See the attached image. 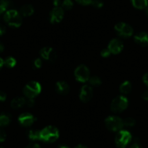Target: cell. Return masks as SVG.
Here are the masks:
<instances>
[{
	"label": "cell",
	"mask_w": 148,
	"mask_h": 148,
	"mask_svg": "<svg viewBox=\"0 0 148 148\" xmlns=\"http://www.w3.org/2000/svg\"><path fill=\"white\" fill-rule=\"evenodd\" d=\"M0 148H4V147H0Z\"/></svg>",
	"instance_id": "obj_45"
},
{
	"label": "cell",
	"mask_w": 148,
	"mask_h": 148,
	"mask_svg": "<svg viewBox=\"0 0 148 148\" xmlns=\"http://www.w3.org/2000/svg\"><path fill=\"white\" fill-rule=\"evenodd\" d=\"M4 21L11 27L18 28L22 24V15L15 10H9L5 12Z\"/></svg>",
	"instance_id": "obj_1"
},
{
	"label": "cell",
	"mask_w": 148,
	"mask_h": 148,
	"mask_svg": "<svg viewBox=\"0 0 148 148\" xmlns=\"http://www.w3.org/2000/svg\"><path fill=\"white\" fill-rule=\"evenodd\" d=\"M3 65H5V63H4V60L2 58H0V69L3 67Z\"/></svg>",
	"instance_id": "obj_40"
},
{
	"label": "cell",
	"mask_w": 148,
	"mask_h": 148,
	"mask_svg": "<svg viewBox=\"0 0 148 148\" xmlns=\"http://www.w3.org/2000/svg\"><path fill=\"white\" fill-rule=\"evenodd\" d=\"M134 42L142 47L148 46V34L147 32H140L134 37Z\"/></svg>",
	"instance_id": "obj_14"
},
{
	"label": "cell",
	"mask_w": 148,
	"mask_h": 148,
	"mask_svg": "<svg viewBox=\"0 0 148 148\" xmlns=\"http://www.w3.org/2000/svg\"><path fill=\"white\" fill-rule=\"evenodd\" d=\"M76 2L80 5L85 6V5H89L92 4V0H76Z\"/></svg>",
	"instance_id": "obj_30"
},
{
	"label": "cell",
	"mask_w": 148,
	"mask_h": 148,
	"mask_svg": "<svg viewBox=\"0 0 148 148\" xmlns=\"http://www.w3.org/2000/svg\"><path fill=\"white\" fill-rule=\"evenodd\" d=\"M145 14H146L147 16L148 17V6L145 9Z\"/></svg>",
	"instance_id": "obj_44"
},
{
	"label": "cell",
	"mask_w": 148,
	"mask_h": 148,
	"mask_svg": "<svg viewBox=\"0 0 148 148\" xmlns=\"http://www.w3.org/2000/svg\"><path fill=\"white\" fill-rule=\"evenodd\" d=\"M128 105H129V100L127 98L123 95H121L113 99L111 102L110 108L113 112L121 113L127 108Z\"/></svg>",
	"instance_id": "obj_6"
},
{
	"label": "cell",
	"mask_w": 148,
	"mask_h": 148,
	"mask_svg": "<svg viewBox=\"0 0 148 148\" xmlns=\"http://www.w3.org/2000/svg\"><path fill=\"white\" fill-rule=\"evenodd\" d=\"M136 123L134 119L133 118H127L125 120H123V125L126 127H132Z\"/></svg>",
	"instance_id": "obj_26"
},
{
	"label": "cell",
	"mask_w": 148,
	"mask_h": 148,
	"mask_svg": "<svg viewBox=\"0 0 148 148\" xmlns=\"http://www.w3.org/2000/svg\"><path fill=\"white\" fill-rule=\"evenodd\" d=\"M34 8L31 5H24L21 8V15L24 17L31 16L34 14Z\"/></svg>",
	"instance_id": "obj_17"
},
{
	"label": "cell",
	"mask_w": 148,
	"mask_h": 148,
	"mask_svg": "<svg viewBox=\"0 0 148 148\" xmlns=\"http://www.w3.org/2000/svg\"><path fill=\"white\" fill-rule=\"evenodd\" d=\"M142 99H145V100L148 101V90H146L142 95Z\"/></svg>",
	"instance_id": "obj_37"
},
{
	"label": "cell",
	"mask_w": 148,
	"mask_h": 148,
	"mask_svg": "<svg viewBox=\"0 0 148 148\" xmlns=\"http://www.w3.org/2000/svg\"><path fill=\"white\" fill-rule=\"evenodd\" d=\"M129 148H142V146H141L140 144L138 142V141L136 140L132 145H131V147Z\"/></svg>",
	"instance_id": "obj_34"
},
{
	"label": "cell",
	"mask_w": 148,
	"mask_h": 148,
	"mask_svg": "<svg viewBox=\"0 0 148 148\" xmlns=\"http://www.w3.org/2000/svg\"><path fill=\"white\" fill-rule=\"evenodd\" d=\"M9 5L10 2L8 0H0V15L6 12Z\"/></svg>",
	"instance_id": "obj_23"
},
{
	"label": "cell",
	"mask_w": 148,
	"mask_h": 148,
	"mask_svg": "<svg viewBox=\"0 0 148 148\" xmlns=\"http://www.w3.org/2000/svg\"><path fill=\"white\" fill-rule=\"evenodd\" d=\"M74 76L76 80L79 82H86L90 78V72L87 66L84 65H79L74 71Z\"/></svg>",
	"instance_id": "obj_7"
},
{
	"label": "cell",
	"mask_w": 148,
	"mask_h": 148,
	"mask_svg": "<svg viewBox=\"0 0 148 148\" xmlns=\"http://www.w3.org/2000/svg\"><path fill=\"white\" fill-rule=\"evenodd\" d=\"M6 30H5V28L2 25L0 24V36H2L5 33Z\"/></svg>",
	"instance_id": "obj_39"
},
{
	"label": "cell",
	"mask_w": 148,
	"mask_h": 148,
	"mask_svg": "<svg viewBox=\"0 0 148 148\" xmlns=\"http://www.w3.org/2000/svg\"><path fill=\"white\" fill-rule=\"evenodd\" d=\"M115 30L119 36L123 38H129L133 35L134 30L130 25L125 23H118L115 25Z\"/></svg>",
	"instance_id": "obj_8"
},
{
	"label": "cell",
	"mask_w": 148,
	"mask_h": 148,
	"mask_svg": "<svg viewBox=\"0 0 148 148\" xmlns=\"http://www.w3.org/2000/svg\"><path fill=\"white\" fill-rule=\"evenodd\" d=\"M93 95V89L89 85H84L79 94V98L84 102H87L92 99Z\"/></svg>",
	"instance_id": "obj_12"
},
{
	"label": "cell",
	"mask_w": 148,
	"mask_h": 148,
	"mask_svg": "<svg viewBox=\"0 0 148 148\" xmlns=\"http://www.w3.org/2000/svg\"><path fill=\"white\" fill-rule=\"evenodd\" d=\"M11 121L10 115L7 113H2L0 114V126H6L9 125Z\"/></svg>",
	"instance_id": "obj_20"
},
{
	"label": "cell",
	"mask_w": 148,
	"mask_h": 148,
	"mask_svg": "<svg viewBox=\"0 0 148 148\" xmlns=\"http://www.w3.org/2000/svg\"><path fill=\"white\" fill-rule=\"evenodd\" d=\"M34 65L36 68H40L42 66V60L40 58H36L34 60Z\"/></svg>",
	"instance_id": "obj_28"
},
{
	"label": "cell",
	"mask_w": 148,
	"mask_h": 148,
	"mask_svg": "<svg viewBox=\"0 0 148 148\" xmlns=\"http://www.w3.org/2000/svg\"><path fill=\"white\" fill-rule=\"evenodd\" d=\"M4 49H5V47H4V45H2V44L1 43V42H0V53L3 52Z\"/></svg>",
	"instance_id": "obj_41"
},
{
	"label": "cell",
	"mask_w": 148,
	"mask_h": 148,
	"mask_svg": "<svg viewBox=\"0 0 148 148\" xmlns=\"http://www.w3.org/2000/svg\"><path fill=\"white\" fill-rule=\"evenodd\" d=\"M55 90L58 94L60 95H67L70 91V86L65 82H57L55 84Z\"/></svg>",
	"instance_id": "obj_15"
},
{
	"label": "cell",
	"mask_w": 148,
	"mask_h": 148,
	"mask_svg": "<svg viewBox=\"0 0 148 148\" xmlns=\"http://www.w3.org/2000/svg\"><path fill=\"white\" fill-rule=\"evenodd\" d=\"M28 136L31 140H40V131L30 130L28 132Z\"/></svg>",
	"instance_id": "obj_21"
},
{
	"label": "cell",
	"mask_w": 148,
	"mask_h": 148,
	"mask_svg": "<svg viewBox=\"0 0 148 148\" xmlns=\"http://www.w3.org/2000/svg\"><path fill=\"white\" fill-rule=\"evenodd\" d=\"M120 92H121L123 95H127V94L130 93V92L132 91V84H131L130 82L129 81H125L124 82L121 84L120 86Z\"/></svg>",
	"instance_id": "obj_19"
},
{
	"label": "cell",
	"mask_w": 148,
	"mask_h": 148,
	"mask_svg": "<svg viewBox=\"0 0 148 148\" xmlns=\"http://www.w3.org/2000/svg\"><path fill=\"white\" fill-rule=\"evenodd\" d=\"M39 53H40V55L43 59L49 61V62H52V63L56 61L57 58H58L56 52L52 47H43L40 50Z\"/></svg>",
	"instance_id": "obj_9"
},
{
	"label": "cell",
	"mask_w": 148,
	"mask_h": 148,
	"mask_svg": "<svg viewBox=\"0 0 148 148\" xmlns=\"http://www.w3.org/2000/svg\"><path fill=\"white\" fill-rule=\"evenodd\" d=\"M61 1L60 0H53V5L55 6V8H58L60 7V5H61Z\"/></svg>",
	"instance_id": "obj_38"
},
{
	"label": "cell",
	"mask_w": 148,
	"mask_h": 148,
	"mask_svg": "<svg viewBox=\"0 0 148 148\" xmlns=\"http://www.w3.org/2000/svg\"><path fill=\"white\" fill-rule=\"evenodd\" d=\"M57 148H70V147L68 146H66V145H59Z\"/></svg>",
	"instance_id": "obj_43"
},
{
	"label": "cell",
	"mask_w": 148,
	"mask_h": 148,
	"mask_svg": "<svg viewBox=\"0 0 148 148\" xmlns=\"http://www.w3.org/2000/svg\"><path fill=\"white\" fill-rule=\"evenodd\" d=\"M64 17V10L60 7L54 8L49 14V21L52 23L61 22Z\"/></svg>",
	"instance_id": "obj_10"
},
{
	"label": "cell",
	"mask_w": 148,
	"mask_h": 148,
	"mask_svg": "<svg viewBox=\"0 0 148 148\" xmlns=\"http://www.w3.org/2000/svg\"><path fill=\"white\" fill-rule=\"evenodd\" d=\"M7 99V94L3 91H0V101H5Z\"/></svg>",
	"instance_id": "obj_33"
},
{
	"label": "cell",
	"mask_w": 148,
	"mask_h": 148,
	"mask_svg": "<svg viewBox=\"0 0 148 148\" xmlns=\"http://www.w3.org/2000/svg\"><path fill=\"white\" fill-rule=\"evenodd\" d=\"M89 82L91 85L95 86H99L102 84L101 79L98 76H92V77H90L89 79Z\"/></svg>",
	"instance_id": "obj_25"
},
{
	"label": "cell",
	"mask_w": 148,
	"mask_h": 148,
	"mask_svg": "<svg viewBox=\"0 0 148 148\" xmlns=\"http://www.w3.org/2000/svg\"><path fill=\"white\" fill-rule=\"evenodd\" d=\"M61 5H62V8L63 10H70L72 9L73 6V2L72 0H63Z\"/></svg>",
	"instance_id": "obj_24"
},
{
	"label": "cell",
	"mask_w": 148,
	"mask_h": 148,
	"mask_svg": "<svg viewBox=\"0 0 148 148\" xmlns=\"http://www.w3.org/2000/svg\"><path fill=\"white\" fill-rule=\"evenodd\" d=\"M59 136V131L53 126H48L40 131V140L45 142H55Z\"/></svg>",
	"instance_id": "obj_2"
},
{
	"label": "cell",
	"mask_w": 148,
	"mask_h": 148,
	"mask_svg": "<svg viewBox=\"0 0 148 148\" xmlns=\"http://www.w3.org/2000/svg\"><path fill=\"white\" fill-rule=\"evenodd\" d=\"M4 63H5V66L8 68H13L16 65V60L13 57H8L4 60Z\"/></svg>",
	"instance_id": "obj_22"
},
{
	"label": "cell",
	"mask_w": 148,
	"mask_h": 148,
	"mask_svg": "<svg viewBox=\"0 0 148 148\" xmlns=\"http://www.w3.org/2000/svg\"><path fill=\"white\" fill-rule=\"evenodd\" d=\"M34 104H35V101H34V98H28L25 105H28V107H33L34 105Z\"/></svg>",
	"instance_id": "obj_32"
},
{
	"label": "cell",
	"mask_w": 148,
	"mask_h": 148,
	"mask_svg": "<svg viewBox=\"0 0 148 148\" xmlns=\"http://www.w3.org/2000/svg\"><path fill=\"white\" fill-rule=\"evenodd\" d=\"M132 139V134L126 130H120L116 136V144L119 148H126Z\"/></svg>",
	"instance_id": "obj_5"
},
{
	"label": "cell",
	"mask_w": 148,
	"mask_h": 148,
	"mask_svg": "<svg viewBox=\"0 0 148 148\" xmlns=\"http://www.w3.org/2000/svg\"><path fill=\"white\" fill-rule=\"evenodd\" d=\"M142 81H143L144 84L148 87V73L144 75L143 77H142Z\"/></svg>",
	"instance_id": "obj_36"
},
{
	"label": "cell",
	"mask_w": 148,
	"mask_h": 148,
	"mask_svg": "<svg viewBox=\"0 0 148 148\" xmlns=\"http://www.w3.org/2000/svg\"><path fill=\"white\" fill-rule=\"evenodd\" d=\"M92 6L96 8H101L103 6V2L102 0H92Z\"/></svg>",
	"instance_id": "obj_27"
},
{
	"label": "cell",
	"mask_w": 148,
	"mask_h": 148,
	"mask_svg": "<svg viewBox=\"0 0 148 148\" xmlns=\"http://www.w3.org/2000/svg\"><path fill=\"white\" fill-rule=\"evenodd\" d=\"M75 148H88V147H87L84 146V145H77V146H76Z\"/></svg>",
	"instance_id": "obj_42"
},
{
	"label": "cell",
	"mask_w": 148,
	"mask_h": 148,
	"mask_svg": "<svg viewBox=\"0 0 148 148\" xmlns=\"http://www.w3.org/2000/svg\"><path fill=\"white\" fill-rule=\"evenodd\" d=\"M7 138V134L2 129H0V142H2L5 141Z\"/></svg>",
	"instance_id": "obj_31"
},
{
	"label": "cell",
	"mask_w": 148,
	"mask_h": 148,
	"mask_svg": "<svg viewBox=\"0 0 148 148\" xmlns=\"http://www.w3.org/2000/svg\"><path fill=\"white\" fill-rule=\"evenodd\" d=\"M36 118L31 113H22L18 117V121L22 126H30L35 122Z\"/></svg>",
	"instance_id": "obj_13"
},
{
	"label": "cell",
	"mask_w": 148,
	"mask_h": 148,
	"mask_svg": "<svg viewBox=\"0 0 148 148\" xmlns=\"http://www.w3.org/2000/svg\"><path fill=\"white\" fill-rule=\"evenodd\" d=\"M23 94L26 97L34 98L40 94L42 91V86L39 82L36 81L30 82L24 86Z\"/></svg>",
	"instance_id": "obj_3"
},
{
	"label": "cell",
	"mask_w": 148,
	"mask_h": 148,
	"mask_svg": "<svg viewBox=\"0 0 148 148\" xmlns=\"http://www.w3.org/2000/svg\"><path fill=\"white\" fill-rule=\"evenodd\" d=\"M108 49H109L110 52L112 54H117L120 53L123 49V44L122 41L119 39H113L110 42L108 45Z\"/></svg>",
	"instance_id": "obj_11"
},
{
	"label": "cell",
	"mask_w": 148,
	"mask_h": 148,
	"mask_svg": "<svg viewBox=\"0 0 148 148\" xmlns=\"http://www.w3.org/2000/svg\"><path fill=\"white\" fill-rule=\"evenodd\" d=\"M105 123L106 127L111 132H119L124 126L123 120L118 116H108Z\"/></svg>",
	"instance_id": "obj_4"
},
{
	"label": "cell",
	"mask_w": 148,
	"mask_h": 148,
	"mask_svg": "<svg viewBox=\"0 0 148 148\" xmlns=\"http://www.w3.org/2000/svg\"><path fill=\"white\" fill-rule=\"evenodd\" d=\"M110 54H111V52H110L109 49L107 48V49H104L101 51L100 55L102 58H108V57L110 56Z\"/></svg>",
	"instance_id": "obj_29"
},
{
	"label": "cell",
	"mask_w": 148,
	"mask_h": 148,
	"mask_svg": "<svg viewBox=\"0 0 148 148\" xmlns=\"http://www.w3.org/2000/svg\"><path fill=\"white\" fill-rule=\"evenodd\" d=\"M132 5L139 10H145L148 6L147 0H132Z\"/></svg>",
	"instance_id": "obj_18"
},
{
	"label": "cell",
	"mask_w": 148,
	"mask_h": 148,
	"mask_svg": "<svg viewBox=\"0 0 148 148\" xmlns=\"http://www.w3.org/2000/svg\"><path fill=\"white\" fill-rule=\"evenodd\" d=\"M25 148H41V147L37 143H31L29 144L28 146L25 147Z\"/></svg>",
	"instance_id": "obj_35"
},
{
	"label": "cell",
	"mask_w": 148,
	"mask_h": 148,
	"mask_svg": "<svg viewBox=\"0 0 148 148\" xmlns=\"http://www.w3.org/2000/svg\"><path fill=\"white\" fill-rule=\"evenodd\" d=\"M26 104V99L22 97H15L11 102V107L13 109H18Z\"/></svg>",
	"instance_id": "obj_16"
}]
</instances>
